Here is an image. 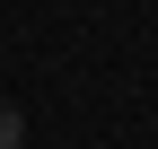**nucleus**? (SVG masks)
I'll return each mask as SVG.
<instances>
[{"instance_id":"nucleus-1","label":"nucleus","mask_w":158,"mask_h":149,"mask_svg":"<svg viewBox=\"0 0 158 149\" xmlns=\"http://www.w3.org/2000/svg\"><path fill=\"white\" fill-rule=\"evenodd\" d=\"M27 140V123H18V105H0V149H18Z\"/></svg>"}]
</instances>
